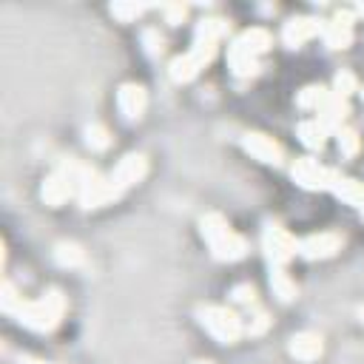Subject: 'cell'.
I'll return each instance as SVG.
<instances>
[{"label":"cell","mask_w":364,"mask_h":364,"mask_svg":"<svg viewBox=\"0 0 364 364\" xmlns=\"http://www.w3.org/2000/svg\"><path fill=\"white\" fill-rule=\"evenodd\" d=\"M324 31V20L313 17V14H296L287 17L282 26V43L287 48H301L304 43H310L313 37H318Z\"/></svg>","instance_id":"11"},{"label":"cell","mask_w":364,"mask_h":364,"mask_svg":"<svg viewBox=\"0 0 364 364\" xmlns=\"http://www.w3.org/2000/svg\"><path fill=\"white\" fill-rule=\"evenodd\" d=\"M358 213H361V219H364V205H361V210H358Z\"/></svg>","instance_id":"37"},{"label":"cell","mask_w":364,"mask_h":364,"mask_svg":"<svg viewBox=\"0 0 364 364\" xmlns=\"http://www.w3.org/2000/svg\"><path fill=\"white\" fill-rule=\"evenodd\" d=\"M287 353H290L296 361H316V358L324 353V341H321V336H318V333L301 330V333L290 336Z\"/></svg>","instance_id":"17"},{"label":"cell","mask_w":364,"mask_h":364,"mask_svg":"<svg viewBox=\"0 0 364 364\" xmlns=\"http://www.w3.org/2000/svg\"><path fill=\"white\" fill-rule=\"evenodd\" d=\"M353 37H355V14H353V11L341 9V11H336L330 20H324L321 40H324L327 48H333V51H338V48H350Z\"/></svg>","instance_id":"12"},{"label":"cell","mask_w":364,"mask_h":364,"mask_svg":"<svg viewBox=\"0 0 364 364\" xmlns=\"http://www.w3.org/2000/svg\"><path fill=\"white\" fill-rule=\"evenodd\" d=\"M23 301H26V299H23V296L17 293V287H14V284L6 279V282L0 284V307H3V313L14 316V313H17V307H20Z\"/></svg>","instance_id":"26"},{"label":"cell","mask_w":364,"mask_h":364,"mask_svg":"<svg viewBox=\"0 0 364 364\" xmlns=\"http://www.w3.org/2000/svg\"><path fill=\"white\" fill-rule=\"evenodd\" d=\"M159 11L165 14V23H171V26H179L188 17V6L185 3H165V6H159Z\"/></svg>","instance_id":"31"},{"label":"cell","mask_w":364,"mask_h":364,"mask_svg":"<svg viewBox=\"0 0 364 364\" xmlns=\"http://www.w3.org/2000/svg\"><path fill=\"white\" fill-rule=\"evenodd\" d=\"M193 364H210V361H193Z\"/></svg>","instance_id":"35"},{"label":"cell","mask_w":364,"mask_h":364,"mask_svg":"<svg viewBox=\"0 0 364 364\" xmlns=\"http://www.w3.org/2000/svg\"><path fill=\"white\" fill-rule=\"evenodd\" d=\"M142 46L148 57H159L165 51V37L159 34V28H145L142 31Z\"/></svg>","instance_id":"29"},{"label":"cell","mask_w":364,"mask_h":364,"mask_svg":"<svg viewBox=\"0 0 364 364\" xmlns=\"http://www.w3.org/2000/svg\"><path fill=\"white\" fill-rule=\"evenodd\" d=\"M199 233L216 262H239L247 256V239L230 228V222L219 210H208L199 216Z\"/></svg>","instance_id":"3"},{"label":"cell","mask_w":364,"mask_h":364,"mask_svg":"<svg viewBox=\"0 0 364 364\" xmlns=\"http://www.w3.org/2000/svg\"><path fill=\"white\" fill-rule=\"evenodd\" d=\"M358 94H361V100H364V88H358Z\"/></svg>","instance_id":"36"},{"label":"cell","mask_w":364,"mask_h":364,"mask_svg":"<svg viewBox=\"0 0 364 364\" xmlns=\"http://www.w3.org/2000/svg\"><path fill=\"white\" fill-rule=\"evenodd\" d=\"M273 46V34L264 26H250L242 34L233 37V43L228 46V68L233 77L245 80V77H256L262 68V57L270 51Z\"/></svg>","instance_id":"1"},{"label":"cell","mask_w":364,"mask_h":364,"mask_svg":"<svg viewBox=\"0 0 364 364\" xmlns=\"http://www.w3.org/2000/svg\"><path fill=\"white\" fill-rule=\"evenodd\" d=\"M336 145H338V154L341 156H347V159H353L358 151H361V136H358V131L355 128H338L336 131Z\"/></svg>","instance_id":"23"},{"label":"cell","mask_w":364,"mask_h":364,"mask_svg":"<svg viewBox=\"0 0 364 364\" xmlns=\"http://www.w3.org/2000/svg\"><path fill=\"white\" fill-rule=\"evenodd\" d=\"M330 193H333L336 199H341V202L358 208V210H361V205H364V182H358V179H353V176H344V173H338V171H336V176H333V182H330Z\"/></svg>","instance_id":"18"},{"label":"cell","mask_w":364,"mask_h":364,"mask_svg":"<svg viewBox=\"0 0 364 364\" xmlns=\"http://www.w3.org/2000/svg\"><path fill=\"white\" fill-rule=\"evenodd\" d=\"M216 51H219V40L193 34L191 48H188L185 54H179V57L171 60V65H168L171 80H173V82H191V80H196V77L202 74V68H208V65L213 63Z\"/></svg>","instance_id":"6"},{"label":"cell","mask_w":364,"mask_h":364,"mask_svg":"<svg viewBox=\"0 0 364 364\" xmlns=\"http://www.w3.org/2000/svg\"><path fill=\"white\" fill-rule=\"evenodd\" d=\"M333 176H336V168L321 165L313 156H296L290 162V179L304 191H330Z\"/></svg>","instance_id":"8"},{"label":"cell","mask_w":364,"mask_h":364,"mask_svg":"<svg viewBox=\"0 0 364 364\" xmlns=\"http://www.w3.org/2000/svg\"><path fill=\"white\" fill-rule=\"evenodd\" d=\"M85 145L91 148V151H105L108 145H111V134H108V128H102V125H88L85 128Z\"/></svg>","instance_id":"28"},{"label":"cell","mask_w":364,"mask_h":364,"mask_svg":"<svg viewBox=\"0 0 364 364\" xmlns=\"http://www.w3.org/2000/svg\"><path fill=\"white\" fill-rule=\"evenodd\" d=\"M17 364H57V361H46V358H34V355H20Z\"/></svg>","instance_id":"32"},{"label":"cell","mask_w":364,"mask_h":364,"mask_svg":"<svg viewBox=\"0 0 364 364\" xmlns=\"http://www.w3.org/2000/svg\"><path fill=\"white\" fill-rule=\"evenodd\" d=\"M54 262L60 267H80L85 262V250L77 242H57L54 245Z\"/></svg>","instance_id":"22"},{"label":"cell","mask_w":364,"mask_h":364,"mask_svg":"<svg viewBox=\"0 0 364 364\" xmlns=\"http://www.w3.org/2000/svg\"><path fill=\"white\" fill-rule=\"evenodd\" d=\"M327 97H330V88H324V85H318V82H310V85H304V88L296 94V105H299L301 111H318Z\"/></svg>","instance_id":"21"},{"label":"cell","mask_w":364,"mask_h":364,"mask_svg":"<svg viewBox=\"0 0 364 364\" xmlns=\"http://www.w3.org/2000/svg\"><path fill=\"white\" fill-rule=\"evenodd\" d=\"M267 282H270V290H273V296L279 301H293L299 296V287H296L293 276L284 267H270V279Z\"/></svg>","instance_id":"19"},{"label":"cell","mask_w":364,"mask_h":364,"mask_svg":"<svg viewBox=\"0 0 364 364\" xmlns=\"http://www.w3.org/2000/svg\"><path fill=\"white\" fill-rule=\"evenodd\" d=\"M262 250L270 267H287L293 256H299V239L279 222H267L262 230Z\"/></svg>","instance_id":"7"},{"label":"cell","mask_w":364,"mask_h":364,"mask_svg":"<svg viewBox=\"0 0 364 364\" xmlns=\"http://www.w3.org/2000/svg\"><path fill=\"white\" fill-rule=\"evenodd\" d=\"M117 108L125 122H139L148 108V94L139 82H122L117 88Z\"/></svg>","instance_id":"15"},{"label":"cell","mask_w":364,"mask_h":364,"mask_svg":"<svg viewBox=\"0 0 364 364\" xmlns=\"http://www.w3.org/2000/svg\"><path fill=\"white\" fill-rule=\"evenodd\" d=\"M145 11H148V6H142V3H111L108 6V14L117 17V20H122V23H134Z\"/></svg>","instance_id":"24"},{"label":"cell","mask_w":364,"mask_h":364,"mask_svg":"<svg viewBox=\"0 0 364 364\" xmlns=\"http://www.w3.org/2000/svg\"><path fill=\"white\" fill-rule=\"evenodd\" d=\"M296 136H299V142H301L304 148H310V151H321L324 142H327V131H324L316 119H301V122L296 125Z\"/></svg>","instance_id":"20"},{"label":"cell","mask_w":364,"mask_h":364,"mask_svg":"<svg viewBox=\"0 0 364 364\" xmlns=\"http://www.w3.org/2000/svg\"><path fill=\"white\" fill-rule=\"evenodd\" d=\"M242 148L245 154H250L253 159H259L262 165H273L279 168L284 162V148L270 136V134H262V131H247L242 136Z\"/></svg>","instance_id":"13"},{"label":"cell","mask_w":364,"mask_h":364,"mask_svg":"<svg viewBox=\"0 0 364 364\" xmlns=\"http://www.w3.org/2000/svg\"><path fill=\"white\" fill-rule=\"evenodd\" d=\"M94 171H97V168L88 165V162L80 159V156H65V159H60V165L43 179V185H40V199H43L48 208H60V205L68 202L71 196L77 199L82 182H85Z\"/></svg>","instance_id":"2"},{"label":"cell","mask_w":364,"mask_h":364,"mask_svg":"<svg viewBox=\"0 0 364 364\" xmlns=\"http://www.w3.org/2000/svg\"><path fill=\"white\" fill-rule=\"evenodd\" d=\"M358 88H361V85H358V77H355L353 71H347V68H341V71H338V74L333 77V88H330V91L347 100V97H350V94H355Z\"/></svg>","instance_id":"25"},{"label":"cell","mask_w":364,"mask_h":364,"mask_svg":"<svg viewBox=\"0 0 364 364\" xmlns=\"http://www.w3.org/2000/svg\"><path fill=\"white\" fill-rule=\"evenodd\" d=\"M355 11H358V14L364 17V3H358V6H355Z\"/></svg>","instance_id":"34"},{"label":"cell","mask_w":364,"mask_h":364,"mask_svg":"<svg viewBox=\"0 0 364 364\" xmlns=\"http://www.w3.org/2000/svg\"><path fill=\"white\" fill-rule=\"evenodd\" d=\"M270 324H273L270 313L262 310V307H256V310L247 316V321H245V333H247V336H262V333H267Z\"/></svg>","instance_id":"27"},{"label":"cell","mask_w":364,"mask_h":364,"mask_svg":"<svg viewBox=\"0 0 364 364\" xmlns=\"http://www.w3.org/2000/svg\"><path fill=\"white\" fill-rule=\"evenodd\" d=\"M341 247H344V236L338 230H318V233H307L304 239H299V256L307 262L333 259Z\"/></svg>","instance_id":"10"},{"label":"cell","mask_w":364,"mask_h":364,"mask_svg":"<svg viewBox=\"0 0 364 364\" xmlns=\"http://www.w3.org/2000/svg\"><path fill=\"white\" fill-rule=\"evenodd\" d=\"M347 117H350V102H347L344 97L333 94V91H330V97L324 100V105L316 111V122H318L327 134H336L338 128H344Z\"/></svg>","instance_id":"16"},{"label":"cell","mask_w":364,"mask_h":364,"mask_svg":"<svg viewBox=\"0 0 364 364\" xmlns=\"http://www.w3.org/2000/svg\"><path fill=\"white\" fill-rule=\"evenodd\" d=\"M119 196H122V191L111 182V176L94 171V173L82 182V188H80V193H77V205H80L82 210H97V208H105V205L117 202Z\"/></svg>","instance_id":"9"},{"label":"cell","mask_w":364,"mask_h":364,"mask_svg":"<svg viewBox=\"0 0 364 364\" xmlns=\"http://www.w3.org/2000/svg\"><path fill=\"white\" fill-rule=\"evenodd\" d=\"M145 173H148V159H145V154H136V151H131V154H125L111 171H108V176H111V182L125 193L128 188H134V185H139L142 179H145Z\"/></svg>","instance_id":"14"},{"label":"cell","mask_w":364,"mask_h":364,"mask_svg":"<svg viewBox=\"0 0 364 364\" xmlns=\"http://www.w3.org/2000/svg\"><path fill=\"white\" fill-rule=\"evenodd\" d=\"M230 301H236V304H245V307H253V304H256V287H253L250 282H242V284H236V287L230 290Z\"/></svg>","instance_id":"30"},{"label":"cell","mask_w":364,"mask_h":364,"mask_svg":"<svg viewBox=\"0 0 364 364\" xmlns=\"http://www.w3.org/2000/svg\"><path fill=\"white\" fill-rule=\"evenodd\" d=\"M358 318H361V324H364V304L358 307Z\"/></svg>","instance_id":"33"},{"label":"cell","mask_w":364,"mask_h":364,"mask_svg":"<svg viewBox=\"0 0 364 364\" xmlns=\"http://www.w3.org/2000/svg\"><path fill=\"white\" fill-rule=\"evenodd\" d=\"M196 321L219 344H236L245 336V318L228 304H199Z\"/></svg>","instance_id":"5"},{"label":"cell","mask_w":364,"mask_h":364,"mask_svg":"<svg viewBox=\"0 0 364 364\" xmlns=\"http://www.w3.org/2000/svg\"><path fill=\"white\" fill-rule=\"evenodd\" d=\"M68 310V299L60 287H48L43 290L37 299H26L17 313H14V321L23 324L26 330L31 333H51L60 327L63 316Z\"/></svg>","instance_id":"4"}]
</instances>
